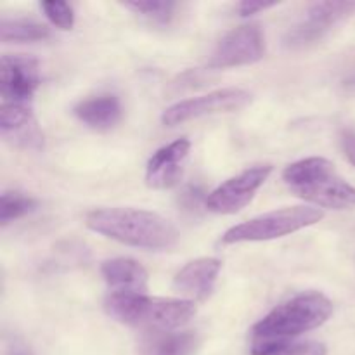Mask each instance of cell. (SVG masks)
Listing matches in <instances>:
<instances>
[{
    "mask_svg": "<svg viewBox=\"0 0 355 355\" xmlns=\"http://www.w3.org/2000/svg\"><path fill=\"white\" fill-rule=\"evenodd\" d=\"M85 224L90 231L134 248L170 250L180 239L168 218L139 208H99L87 214Z\"/></svg>",
    "mask_w": 355,
    "mask_h": 355,
    "instance_id": "1",
    "label": "cell"
},
{
    "mask_svg": "<svg viewBox=\"0 0 355 355\" xmlns=\"http://www.w3.org/2000/svg\"><path fill=\"white\" fill-rule=\"evenodd\" d=\"M104 311L114 321L148 333L172 331L196 315V304L184 298L148 297L144 293H111Z\"/></svg>",
    "mask_w": 355,
    "mask_h": 355,
    "instance_id": "2",
    "label": "cell"
},
{
    "mask_svg": "<svg viewBox=\"0 0 355 355\" xmlns=\"http://www.w3.org/2000/svg\"><path fill=\"white\" fill-rule=\"evenodd\" d=\"M283 180L295 196L329 210L355 208V187L338 175L329 159L312 156L291 163Z\"/></svg>",
    "mask_w": 355,
    "mask_h": 355,
    "instance_id": "3",
    "label": "cell"
},
{
    "mask_svg": "<svg viewBox=\"0 0 355 355\" xmlns=\"http://www.w3.org/2000/svg\"><path fill=\"white\" fill-rule=\"evenodd\" d=\"M333 314V304L322 293H300L277 305L274 311L253 326L255 342L263 340H293L318 329Z\"/></svg>",
    "mask_w": 355,
    "mask_h": 355,
    "instance_id": "4",
    "label": "cell"
},
{
    "mask_svg": "<svg viewBox=\"0 0 355 355\" xmlns=\"http://www.w3.org/2000/svg\"><path fill=\"white\" fill-rule=\"evenodd\" d=\"M324 218V211L314 207H286L279 210L253 217L243 224L234 225L222 236L224 245L236 243H259L284 238L318 224Z\"/></svg>",
    "mask_w": 355,
    "mask_h": 355,
    "instance_id": "5",
    "label": "cell"
},
{
    "mask_svg": "<svg viewBox=\"0 0 355 355\" xmlns=\"http://www.w3.org/2000/svg\"><path fill=\"white\" fill-rule=\"evenodd\" d=\"M355 14V2L335 0V2H315L307 9L305 16L290 28L284 37V45L291 51L312 47L328 37L338 24Z\"/></svg>",
    "mask_w": 355,
    "mask_h": 355,
    "instance_id": "6",
    "label": "cell"
},
{
    "mask_svg": "<svg viewBox=\"0 0 355 355\" xmlns=\"http://www.w3.org/2000/svg\"><path fill=\"white\" fill-rule=\"evenodd\" d=\"M250 103H252V94L248 90L236 89V87L218 89L214 90V92L205 94V96H198L193 97V99L172 104V106L163 111L162 121L166 127H175V125L210 116V114L239 111L248 106Z\"/></svg>",
    "mask_w": 355,
    "mask_h": 355,
    "instance_id": "7",
    "label": "cell"
},
{
    "mask_svg": "<svg viewBox=\"0 0 355 355\" xmlns=\"http://www.w3.org/2000/svg\"><path fill=\"white\" fill-rule=\"evenodd\" d=\"M266 54V38L259 24H243L229 31L215 47L208 68L225 69L253 64Z\"/></svg>",
    "mask_w": 355,
    "mask_h": 355,
    "instance_id": "8",
    "label": "cell"
},
{
    "mask_svg": "<svg viewBox=\"0 0 355 355\" xmlns=\"http://www.w3.org/2000/svg\"><path fill=\"white\" fill-rule=\"evenodd\" d=\"M270 173H272L270 165H260L245 170L211 191L205 200V207L218 215L238 214L255 198L257 191L266 184Z\"/></svg>",
    "mask_w": 355,
    "mask_h": 355,
    "instance_id": "9",
    "label": "cell"
},
{
    "mask_svg": "<svg viewBox=\"0 0 355 355\" xmlns=\"http://www.w3.org/2000/svg\"><path fill=\"white\" fill-rule=\"evenodd\" d=\"M40 66L26 55H3L0 69V94L3 103L31 104L40 87Z\"/></svg>",
    "mask_w": 355,
    "mask_h": 355,
    "instance_id": "10",
    "label": "cell"
},
{
    "mask_svg": "<svg viewBox=\"0 0 355 355\" xmlns=\"http://www.w3.org/2000/svg\"><path fill=\"white\" fill-rule=\"evenodd\" d=\"M0 134L10 146L17 149H24V151L44 149V132L31 110V104L2 103Z\"/></svg>",
    "mask_w": 355,
    "mask_h": 355,
    "instance_id": "11",
    "label": "cell"
},
{
    "mask_svg": "<svg viewBox=\"0 0 355 355\" xmlns=\"http://www.w3.org/2000/svg\"><path fill=\"white\" fill-rule=\"evenodd\" d=\"M191 151V142L179 139L163 146L149 158L146 166V184L153 189H172L180 182L184 173V163Z\"/></svg>",
    "mask_w": 355,
    "mask_h": 355,
    "instance_id": "12",
    "label": "cell"
},
{
    "mask_svg": "<svg viewBox=\"0 0 355 355\" xmlns=\"http://www.w3.org/2000/svg\"><path fill=\"white\" fill-rule=\"evenodd\" d=\"M220 269L222 262L218 259L203 257V259L193 260L177 272L173 279V290L180 297H184V300H207L214 291Z\"/></svg>",
    "mask_w": 355,
    "mask_h": 355,
    "instance_id": "13",
    "label": "cell"
},
{
    "mask_svg": "<svg viewBox=\"0 0 355 355\" xmlns=\"http://www.w3.org/2000/svg\"><path fill=\"white\" fill-rule=\"evenodd\" d=\"M104 281L113 293H144L148 290V270L134 259H111L101 267Z\"/></svg>",
    "mask_w": 355,
    "mask_h": 355,
    "instance_id": "14",
    "label": "cell"
},
{
    "mask_svg": "<svg viewBox=\"0 0 355 355\" xmlns=\"http://www.w3.org/2000/svg\"><path fill=\"white\" fill-rule=\"evenodd\" d=\"M73 113L94 130H110L121 120V103L113 94H103L80 101Z\"/></svg>",
    "mask_w": 355,
    "mask_h": 355,
    "instance_id": "15",
    "label": "cell"
},
{
    "mask_svg": "<svg viewBox=\"0 0 355 355\" xmlns=\"http://www.w3.org/2000/svg\"><path fill=\"white\" fill-rule=\"evenodd\" d=\"M196 333H149L139 343V355H196L200 349Z\"/></svg>",
    "mask_w": 355,
    "mask_h": 355,
    "instance_id": "16",
    "label": "cell"
},
{
    "mask_svg": "<svg viewBox=\"0 0 355 355\" xmlns=\"http://www.w3.org/2000/svg\"><path fill=\"white\" fill-rule=\"evenodd\" d=\"M51 37L45 24L24 17H3L0 23V38L3 44H24V42H40Z\"/></svg>",
    "mask_w": 355,
    "mask_h": 355,
    "instance_id": "17",
    "label": "cell"
},
{
    "mask_svg": "<svg viewBox=\"0 0 355 355\" xmlns=\"http://www.w3.org/2000/svg\"><path fill=\"white\" fill-rule=\"evenodd\" d=\"M252 355H328V349L324 343L312 340H263L253 343Z\"/></svg>",
    "mask_w": 355,
    "mask_h": 355,
    "instance_id": "18",
    "label": "cell"
},
{
    "mask_svg": "<svg viewBox=\"0 0 355 355\" xmlns=\"http://www.w3.org/2000/svg\"><path fill=\"white\" fill-rule=\"evenodd\" d=\"M38 201L17 191H6L0 198V222L2 225L23 218L37 210Z\"/></svg>",
    "mask_w": 355,
    "mask_h": 355,
    "instance_id": "19",
    "label": "cell"
},
{
    "mask_svg": "<svg viewBox=\"0 0 355 355\" xmlns=\"http://www.w3.org/2000/svg\"><path fill=\"white\" fill-rule=\"evenodd\" d=\"M123 6L156 23H168L173 17L177 3L168 0H139V2H127Z\"/></svg>",
    "mask_w": 355,
    "mask_h": 355,
    "instance_id": "20",
    "label": "cell"
},
{
    "mask_svg": "<svg viewBox=\"0 0 355 355\" xmlns=\"http://www.w3.org/2000/svg\"><path fill=\"white\" fill-rule=\"evenodd\" d=\"M40 7L54 26L61 28V30H71L73 24H75V10L69 3L42 2Z\"/></svg>",
    "mask_w": 355,
    "mask_h": 355,
    "instance_id": "21",
    "label": "cell"
},
{
    "mask_svg": "<svg viewBox=\"0 0 355 355\" xmlns=\"http://www.w3.org/2000/svg\"><path fill=\"white\" fill-rule=\"evenodd\" d=\"M277 2H241L238 6V10L241 16H252V14L260 12V10H267L276 7Z\"/></svg>",
    "mask_w": 355,
    "mask_h": 355,
    "instance_id": "22",
    "label": "cell"
},
{
    "mask_svg": "<svg viewBox=\"0 0 355 355\" xmlns=\"http://www.w3.org/2000/svg\"><path fill=\"white\" fill-rule=\"evenodd\" d=\"M342 149L347 159L355 166V132L347 130L342 134Z\"/></svg>",
    "mask_w": 355,
    "mask_h": 355,
    "instance_id": "23",
    "label": "cell"
},
{
    "mask_svg": "<svg viewBox=\"0 0 355 355\" xmlns=\"http://www.w3.org/2000/svg\"><path fill=\"white\" fill-rule=\"evenodd\" d=\"M3 355H33L31 354L30 347L26 345L21 340L12 338L10 342L6 343V350H3Z\"/></svg>",
    "mask_w": 355,
    "mask_h": 355,
    "instance_id": "24",
    "label": "cell"
}]
</instances>
